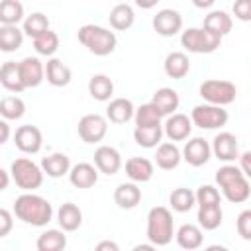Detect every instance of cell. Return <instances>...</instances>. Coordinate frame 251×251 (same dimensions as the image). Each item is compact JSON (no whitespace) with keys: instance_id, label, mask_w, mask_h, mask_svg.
Wrapping results in <instances>:
<instances>
[{"instance_id":"cell-1","label":"cell","mask_w":251,"mask_h":251,"mask_svg":"<svg viewBox=\"0 0 251 251\" xmlns=\"http://www.w3.org/2000/svg\"><path fill=\"white\" fill-rule=\"evenodd\" d=\"M12 214L27 226L43 227L53 220V206L47 198H43L39 194L24 192L14 200Z\"/></svg>"},{"instance_id":"cell-2","label":"cell","mask_w":251,"mask_h":251,"mask_svg":"<svg viewBox=\"0 0 251 251\" xmlns=\"http://www.w3.org/2000/svg\"><path fill=\"white\" fill-rule=\"evenodd\" d=\"M216 182L222 188V194L227 202L231 204H241L247 202L251 196V186H249V176L241 173L237 165L226 163L216 171Z\"/></svg>"},{"instance_id":"cell-3","label":"cell","mask_w":251,"mask_h":251,"mask_svg":"<svg viewBox=\"0 0 251 251\" xmlns=\"http://www.w3.org/2000/svg\"><path fill=\"white\" fill-rule=\"evenodd\" d=\"M78 41L96 57H106L110 53H114L116 45H118V37L114 31H110L104 25H96V24H84L78 27L76 31Z\"/></svg>"},{"instance_id":"cell-4","label":"cell","mask_w":251,"mask_h":251,"mask_svg":"<svg viewBox=\"0 0 251 251\" xmlns=\"http://www.w3.org/2000/svg\"><path fill=\"white\" fill-rule=\"evenodd\" d=\"M175 224L173 214L165 206H153L147 214V239L155 247H165L173 241Z\"/></svg>"},{"instance_id":"cell-5","label":"cell","mask_w":251,"mask_h":251,"mask_svg":"<svg viewBox=\"0 0 251 251\" xmlns=\"http://www.w3.org/2000/svg\"><path fill=\"white\" fill-rule=\"evenodd\" d=\"M10 178L24 192H33L43 184V169L27 157H20L10 165Z\"/></svg>"},{"instance_id":"cell-6","label":"cell","mask_w":251,"mask_h":251,"mask_svg":"<svg viewBox=\"0 0 251 251\" xmlns=\"http://www.w3.org/2000/svg\"><path fill=\"white\" fill-rule=\"evenodd\" d=\"M180 45L188 53H214L222 45V37L206 27H188L180 33Z\"/></svg>"},{"instance_id":"cell-7","label":"cell","mask_w":251,"mask_h":251,"mask_svg":"<svg viewBox=\"0 0 251 251\" xmlns=\"http://www.w3.org/2000/svg\"><path fill=\"white\" fill-rule=\"evenodd\" d=\"M200 96L204 102L208 104H216V106H227L235 100L237 96V88L233 82L229 80H222V78H210L204 80L200 84Z\"/></svg>"},{"instance_id":"cell-8","label":"cell","mask_w":251,"mask_h":251,"mask_svg":"<svg viewBox=\"0 0 251 251\" xmlns=\"http://www.w3.org/2000/svg\"><path fill=\"white\" fill-rule=\"evenodd\" d=\"M227 110H224V106H216V104H198L192 108L190 112V122L192 126L200 127V129H220L227 124Z\"/></svg>"},{"instance_id":"cell-9","label":"cell","mask_w":251,"mask_h":251,"mask_svg":"<svg viewBox=\"0 0 251 251\" xmlns=\"http://www.w3.org/2000/svg\"><path fill=\"white\" fill-rule=\"evenodd\" d=\"M76 129H78V137L84 143H98L108 133V120L106 116L100 114H84L78 120Z\"/></svg>"},{"instance_id":"cell-10","label":"cell","mask_w":251,"mask_h":251,"mask_svg":"<svg viewBox=\"0 0 251 251\" xmlns=\"http://www.w3.org/2000/svg\"><path fill=\"white\" fill-rule=\"evenodd\" d=\"M153 29L163 37H173L182 29V16L173 8H163L153 16Z\"/></svg>"},{"instance_id":"cell-11","label":"cell","mask_w":251,"mask_h":251,"mask_svg":"<svg viewBox=\"0 0 251 251\" xmlns=\"http://www.w3.org/2000/svg\"><path fill=\"white\" fill-rule=\"evenodd\" d=\"M14 143L16 147L25 153V155H33V153H39L41 147H43V135H41V129L35 127V126H20L14 133Z\"/></svg>"},{"instance_id":"cell-12","label":"cell","mask_w":251,"mask_h":251,"mask_svg":"<svg viewBox=\"0 0 251 251\" xmlns=\"http://www.w3.org/2000/svg\"><path fill=\"white\" fill-rule=\"evenodd\" d=\"M210 149H212L214 157L218 161H224V163H231V161H235L239 157V141L229 131H220L214 137Z\"/></svg>"},{"instance_id":"cell-13","label":"cell","mask_w":251,"mask_h":251,"mask_svg":"<svg viewBox=\"0 0 251 251\" xmlns=\"http://www.w3.org/2000/svg\"><path fill=\"white\" fill-rule=\"evenodd\" d=\"M180 155L190 167H204L212 157V149L204 137H192L184 143Z\"/></svg>"},{"instance_id":"cell-14","label":"cell","mask_w":251,"mask_h":251,"mask_svg":"<svg viewBox=\"0 0 251 251\" xmlns=\"http://www.w3.org/2000/svg\"><path fill=\"white\" fill-rule=\"evenodd\" d=\"M192 133V122L186 114L173 112L167 116L163 124V135H167L171 141H184Z\"/></svg>"},{"instance_id":"cell-15","label":"cell","mask_w":251,"mask_h":251,"mask_svg":"<svg viewBox=\"0 0 251 251\" xmlns=\"http://www.w3.org/2000/svg\"><path fill=\"white\" fill-rule=\"evenodd\" d=\"M94 167L98 169V173H104L108 176L116 175L122 169V155L116 147L112 145H100L94 151Z\"/></svg>"},{"instance_id":"cell-16","label":"cell","mask_w":251,"mask_h":251,"mask_svg":"<svg viewBox=\"0 0 251 251\" xmlns=\"http://www.w3.org/2000/svg\"><path fill=\"white\" fill-rule=\"evenodd\" d=\"M20 76L25 88H35L45 80V65L37 57H24L20 63Z\"/></svg>"},{"instance_id":"cell-17","label":"cell","mask_w":251,"mask_h":251,"mask_svg":"<svg viewBox=\"0 0 251 251\" xmlns=\"http://www.w3.org/2000/svg\"><path fill=\"white\" fill-rule=\"evenodd\" d=\"M69 180L76 188H92L98 182V169L90 163H76L69 169Z\"/></svg>"},{"instance_id":"cell-18","label":"cell","mask_w":251,"mask_h":251,"mask_svg":"<svg viewBox=\"0 0 251 251\" xmlns=\"http://www.w3.org/2000/svg\"><path fill=\"white\" fill-rule=\"evenodd\" d=\"M126 175L133 182H149L155 175V165L145 157H131L126 161Z\"/></svg>"},{"instance_id":"cell-19","label":"cell","mask_w":251,"mask_h":251,"mask_svg":"<svg viewBox=\"0 0 251 251\" xmlns=\"http://www.w3.org/2000/svg\"><path fill=\"white\" fill-rule=\"evenodd\" d=\"M45 78H47V82H49L51 86L61 88V86H67V84L71 82L73 73H71V69H69L61 59L49 57L47 63H45Z\"/></svg>"},{"instance_id":"cell-20","label":"cell","mask_w":251,"mask_h":251,"mask_svg":"<svg viewBox=\"0 0 251 251\" xmlns=\"http://www.w3.org/2000/svg\"><path fill=\"white\" fill-rule=\"evenodd\" d=\"M182 155L180 149L175 145V141H163L157 145V153H155V163L159 169L163 171H173L180 165Z\"/></svg>"},{"instance_id":"cell-21","label":"cell","mask_w":251,"mask_h":251,"mask_svg":"<svg viewBox=\"0 0 251 251\" xmlns=\"http://www.w3.org/2000/svg\"><path fill=\"white\" fill-rule=\"evenodd\" d=\"M114 202L118 204V208L122 210H131L141 202V188L137 186V182H122L116 186L114 190Z\"/></svg>"},{"instance_id":"cell-22","label":"cell","mask_w":251,"mask_h":251,"mask_svg":"<svg viewBox=\"0 0 251 251\" xmlns=\"http://www.w3.org/2000/svg\"><path fill=\"white\" fill-rule=\"evenodd\" d=\"M133 112H135V106L129 98H114L106 108V120L118 126L127 124L129 120H133Z\"/></svg>"},{"instance_id":"cell-23","label":"cell","mask_w":251,"mask_h":251,"mask_svg":"<svg viewBox=\"0 0 251 251\" xmlns=\"http://www.w3.org/2000/svg\"><path fill=\"white\" fill-rule=\"evenodd\" d=\"M163 69H165V75L169 78H184L190 71V61H188V55L182 53V51H171L167 57H165V63H163Z\"/></svg>"},{"instance_id":"cell-24","label":"cell","mask_w":251,"mask_h":251,"mask_svg":"<svg viewBox=\"0 0 251 251\" xmlns=\"http://www.w3.org/2000/svg\"><path fill=\"white\" fill-rule=\"evenodd\" d=\"M57 222L63 231H76L82 226V210L75 202H65L57 210Z\"/></svg>"},{"instance_id":"cell-25","label":"cell","mask_w":251,"mask_h":251,"mask_svg":"<svg viewBox=\"0 0 251 251\" xmlns=\"http://www.w3.org/2000/svg\"><path fill=\"white\" fill-rule=\"evenodd\" d=\"M175 239H176L178 247L192 251V249H198L204 243V233H202V227L196 226V224H182L176 229Z\"/></svg>"},{"instance_id":"cell-26","label":"cell","mask_w":251,"mask_h":251,"mask_svg":"<svg viewBox=\"0 0 251 251\" xmlns=\"http://www.w3.org/2000/svg\"><path fill=\"white\" fill-rule=\"evenodd\" d=\"M151 102L157 106V110L165 116L173 114L178 110V104H180V98H178V92L175 88H169V86H163V88H157L153 92V98Z\"/></svg>"},{"instance_id":"cell-27","label":"cell","mask_w":251,"mask_h":251,"mask_svg":"<svg viewBox=\"0 0 251 251\" xmlns=\"http://www.w3.org/2000/svg\"><path fill=\"white\" fill-rule=\"evenodd\" d=\"M41 169H43V175H47L51 178H61V176L69 175L71 159L65 153H51L41 159Z\"/></svg>"},{"instance_id":"cell-28","label":"cell","mask_w":251,"mask_h":251,"mask_svg":"<svg viewBox=\"0 0 251 251\" xmlns=\"http://www.w3.org/2000/svg\"><path fill=\"white\" fill-rule=\"evenodd\" d=\"M202 27H206V29L218 33L220 37H224V35H227V33L231 31L233 20H231V16H229L226 10H212L210 14L204 16Z\"/></svg>"},{"instance_id":"cell-29","label":"cell","mask_w":251,"mask_h":251,"mask_svg":"<svg viewBox=\"0 0 251 251\" xmlns=\"http://www.w3.org/2000/svg\"><path fill=\"white\" fill-rule=\"evenodd\" d=\"M0 84L8 90V92H14V94H20L25 90L24 82H22V76H20V67L18 63L14 61H6L2 67H0Z\"/></svg>"},{"instance_id":"cell-30","label":"cell","mask_w":251,"mask_h":251,"mask_svg":"<svg viewBox=\"0 0 251 251\" xmlns=\"http://www.w3.org/2000/svg\"><path fill=\"white\" fill-rule=\"evenodd\" d=\"M108 20H110L112 29H116V31H126V29H129V27L133 25V22H135V12H133V8H131L129 4L122 2V4H116V6L110 10Z\"/></svg>"},{"instance_id":"cell-31","label":"cell","mask_w":251,"mask_h":251,"mask_svg":"<svg viewBox=\"0 0 251 251\" xmlns=\"http://www.w3.org/2000/svg\"><path fill=\"white\" fill-rule=\"evenodd\" d=\"M133 139L139 147H145V149L157 147L163 139V124H159V126H135Z\"/></svg>"},{"instance_id":"cell-32","label":"cell","mask_w":251,"mask_h":251,"mask_svg":"<svg viewBox=\"0 0 251 251\" xmlns=\"http://www.w3.org/2000/svg\"><path fill=\"white\" fill-rule=\"evenodd\" d=\"M198 226L206 231H214L222 226L224 220V210L222 204H210V206H198Z\"/></svg>"},{"instance_id":"cell-33","label":"cell","mask_w":251,"mask_h":251,"mask_svg":"<svg viewBox=\"0 0 251 251\" xmlns=\"http://www.w3.org/2000/svg\"><path fill=\"white\" fill-rule=\"evenodd\" d=\"M88 94L98 102H108L114 94V82L108 75H92L88 80Z\"/></svg>"},{"instance_id":"cell-34","label":"cell","mask_w":251,"mask_h":251,"mask_svg":"<svg viewBox=\"0 0 251 251\" xmlns=\"http://www.w3.org/2000/svg\"><path fill=\"white\" fill-rule=\"evenodd\" d=\"M24 43V31L18 25H2L0 24V51L14 53Z\"/></svg>"},{"instance_id":"cell-35","label":"cell","mask_w":251,"mask_h":251,"mask_svg":"<svg viewBox=\"0 0 251 251\" xmlns=\"http://www.w3.org/2000/svg\"><path fill=\"white\" fill-rule=\"evenodd\" d=\"M35 247L39 251H61L67 247V235L63 229H47L37 237Z\"/></svg>"},{"instance_id":"cell-36","label":"cell","mask_w":251,"mask_h":251,"mask_svg":"<svg viewBox=\"0 0 251 251\" xmlns=\"http://www.w3.org/2000/svg\"><path fill=\"white\" fill-rule=\"evenodd\" d=\"M24 4L20 0H0V24L18 25L24 22Z\"/></svg>"},{"instance_id":"cell-37","label":"cell","mask_w":251,"mask_h":251,"mask_svg":"<svg viewBox=\"0 0 251 251\" xmlns=\"http://www.w3.org/2000/svg\"><path fill=\"white\" fill-rule=\"evenodd\" d=\"M169 204L175 212H190L194 206H196V198H194V192L186 186H178L175 188L171 194H169Z\"/></svg>"},{"instance_id":"cell-38","label":"cell","mask_w":251,"mask_h":251,"mask_svg":"<svg viewBox=\"0 0 251 251\" xmlns=\"http://www.w3.org/2000/svg\"><path fill=\"white\" fill-rule=\"evenodd\" d=\"M33 49L37 51V55L53 57L57 53V49H59V35L51 27L41 31L39 35L33 37Z\"/></svg>"},{"instance_id":"cell-39","label":"cell","mask_w":251,"mask_h":251,"mask_svg":"<svg viewBox=\"0 0 251 251\" xmlns=\"http://www.w3.org/2000/svg\"><path fill=\"white\" fill-rule=\"evenodd\" d=\"M24 114H25V102L20 96L10 94V96L0 98V116L4 120H8V122L20 120Z\"/></svg>"},{"instance_id":"cell-40","label":"cell","mask_w":251,"mask_h":251,"mask_svg":"<svg viewBox=\"0 0 251 251\" xmlns=\"http://www.w3.org/2000/svg\"><path fill=\"white\" fill-rule=\"evenodd\" d=\"M163 120V114L157 110V106L153 102L141 104L139 108H135L133 112V122L135 126H159Z\"/></svg>"},{"instance_id":"cell-41","label":"cell","mask_w":251,"mask_h":251,"mask_svg":"<svg viewBox=\"0 0 251 251\" xmlns=\"http://www.w3.org/2000/svg\"><path fill=\"white\" fill-rule=\"evenodd\" d=\"M45 29H49V18H47L43 12H33V14H29V16H25L24 22H22V31H24V35H29L31 39H33L35 35H39L41 31H45Z\"/></svg>"},{"instance_id":"cell-42","label":"cell","mask_w":251,"mask_h":251,"mask_svg":"<svg viewBox=\"0 0 251 251\" xmlns=\"http://www.w3.org/2000/svg\"><path fill=\"white\" fill-rule=\"evenodd\" d=\"M194 198H196V204L198 206H210V204H222V196H220V190L212 184H202L198 186V190L194 192Z\"/></svg>"},{"instance_id":"cell-43","label":"cell","mask_w":251,"mask_h":251,"mask_svg":"<svg viewBox=\"0 0 251 251\" xmlns=\"http://www.w3.org/2000/svg\"><path fill=\"white\" fill-rule=\"evenodd\" d=\"M235 229L241 235V239H251V210H243L235 220Z\"/></svg>"},{"instance_id":"cell-44","label":"cell","mask_w":251,"mask_h":251,"mask_svg":"<svg viewBox=\"0 0 251 251\" xmlns=\"http://www.w3.org/2000/svg\"><path fill=\"white\" fill-rule=\"evenodd\" d=\"M233 16L241 22H251V0H235L233 2Z\"/></svg>"},{"instance_id":"cell-45","label":"cell","mask_w":251,"mask_h":251,"mask_svg":"<svg viewBox=\"0 0 251 251\" xmlns=\"http://www.w3.org/2000/svg\"><path fill=\"white\" fill-rule=\"evenodd\" d=\"M14 227V214L6 208H0V237H6Z\"/></svg>"},{"instance_id":"cell-46","label":"cell","mask_w":251,"mask_h":251,"mask_svg":"<svg viewBox=\"0 0 251 251\" xmlns=\"http://www.w3.org/2000/svg\"><path fill=\"white\" fill-rule=\"evenodd\" d=\"M239 169H241V173L245 175V176H251V153L249 151H243V153H239Z\"/></svg>"},{"instance_id":"cell-47","label":"cell","mask_w":251,"mask_h":251,"mask_svg":"<svg viewBox=\"0 0 251 251\" xmlns=\"http://www.w3.org/2000/svg\"><path fill=\"white\" fill-rule=\"evenodd\" d=\"M10 135H12V129H10V124H8V120H0V145H4L8 139H10Z\"/></svg>"},{"instance_id":"cell-48","label":"cell","mask_w":251,"mask_h":251,"mask_svg":"<svg viewBox=\"0 0 251 251\" xmlns=\"http://www.w3.org/2000/svg\"><path fill=\"white\" fill-rule=\"evenodd\" d=\"M133 2H135V6L141 8V10H151V8H155L161 0H133Z\"/></svg>"},{"instance_id":"cell-49","label":"cell","mask_w":251,"mask_h":251,"mask_svg":"<svg viewBox=\"0 0 251 251\" xmlns=\"http://www.w3.org/2000/svg\"><path fill=\"white\" fill-rule=\"evenodd\" d=\"M106 249H110V251H118L120 245L114 243V241H100V243L96 245V251H106Z\"/></svg>"},{"instance_id":"cell-50","label":"cell","mask_w":251,"mask_h":251,"mask_svg":"<svg viewBox=\"0 0 251 251\" xmlns=\"http://www.w3.org/2000/svg\"><path fill=\"white\" fill-rule=\"evenodd\" d=\"M10 180H12V178H10V173H8V171H4V169L0 167V192L8 188Z\"/></svg>"},{"instance_id":"cell-51","label":"cell","mask_w":251,"mask_h":251,"mask_svg":"<svg viewBox=\"0 0 251 251\" xmlns=\"http://www.w3.org/2000/svg\"><path fill=\"white\" fill-rule=\"evenodd\" d=\"M214 2H216V0H192V4H194L196 8H200V10H208V8H212Z\"/></svg>"}]
</instances>
